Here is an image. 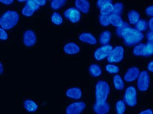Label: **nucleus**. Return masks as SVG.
<instances>
[{
    "label": "nucleus",
    "mask_w": 153,
    "mask_h": 114,
    "mask_svg": "<svg viewBox=\"0 0 153 114\" xmlns=\"http://www.w3.org/2000/svg\"><path fill=\"white\" fill-rule=\"evenodd\" d=\"M86 108V104L83 101H76L70 104L67 107L66 114H81Z\"/></svg>",
    "instance_id": "10"
},
{
    "label": "nucleus",
    "mask_w": 153,
    "mask_h": 114,
    "mask_svg": "<svg viewBox=\"0 0 153 114\" xmlns=\"http://www.w3.org/2000/svg\"><path fill=\"white\" fill-rule=\"evenodd\" d=\"M21 13L22 15L26 17H30L35 13V11L29 7L28 5L26 4L25 7L22 9Z\"/></svg>",
    "instance_id": "31"
},
{
    "label": "nucleus",
    "mask_w": 153,
    "mask_h": 114,
    "mask_svg": "<svg viewBox=\"0 0 153 114\" xmlns=\"http://www.w3.org/2000/svg\"><path fill=\"white\" fill-rule=\"evenodd\" d=\"M35 1L40 7L44 6L47 3V1L45 0H35Z\"/></svg>",
    "instance_id": "39"
},
{
    "label": "nucleus",
    "mask_w": 153,
    "mask_h": 114,
    "mask_svg": "<svg viewBox=\"0 0 153 114\" xmlns=\"http://www.w3.org/2000/svg\"><path fill=\"white\" fill-rule=\"evenodd\" d=\"M64 16L71 22L76 23L80 20L82 14L76 8L71 7L64 11Z\"/></svg>",
    "instance_id": "9"
},
{
    "label": "nucleus",
    "mask_w": 153,
    "mask_h": 114,
    "mask_svg": "<svg viewBox=\"0 0 153 114\" xmlns=\"http://www.w3.org/2000/svg\"><path fill=\"white\" fill-rule=\"evenodd\" d=\"M67 3L65 0H53L50 3L51 8L53 10H57L62 7Z\"/></svg>",
    "instance_id": "27"
},
{
    "label": "nucleus",
    "mask_w": 153,
    "mask_h": 114,
    "mask_svg": "<svg viewBox=\"0 0 153 114\" xmlns=\"http://www.w3.org/2000/svg\"><path fill=\"white\" fill-rule=\"evenodd\" d=\"M110 92V87L105 81L100 80L95 86L96 104H103L107 102V99Z\"/></svg>",
    "instance_id": "3"
},
{
    "label": "nucleus",
    "mask_w": 153,
    "mask_h": 114,
    "mask_svg": "<svg viewBox=\"0 0 153 114\" xmlns=\"http://www.w3.org/2000/svg\"><path fill=\"white\" fill-rule=\"evenodd\" d=\"M148 26L150 28V31H153V18H151L150 20H149V24H148Z\"/></svg>",
    "instance_id": "42"
},
{
    "label": "nucleus",
    "mask_w": 153,
    "mask_h": 114,
    "mask_svg": "<svg viewBox=\"0 0 153 114\" xmlns=\"http://www.w3.org/2000/svg\"><path fill=\"white\" fill-rule=\"evenodd\" d=\"M140 71L139 68L133 66L129 68L124 76V80L126 82H131L138 79Z\"/></svg>",
    "instance_id": "12"
},
{
    "label": "nucleus",
    "mask_w": 153,
    "mask_h": 114,
    "mask_svg": "<svg viewBox=\"0 0 153 114\" xmlns=\"http://www.w3.org/2000/svg\"><path fill=\"white\" fill-rule=\"evenodd\" d=\"M91 75L94 77H97L102 74V70L101 67L97 64H91L88 69Z\"/></svg>",
    "instance_id": "23"
},
{
    "label": "nucleus",
    "mask_w": 153,
    "mask_h": 114,
    "mask_svg": "<svg viewBox=\"0 0 153 114\" xmlns=\"http://www.w3.org/2000/svg\"><path fill=\"white\" fill-rule=\"evenodd\" d=\"M4 70V66H3L2 64L0 62V74H2V73H3Z\"/></svg>",
    "instance_id": "43"
},
{
    "label": "nucleus",
    "mask_w": 153,
    "mask_h": 114,
    "mask_svg": "<svg viewBox=\"0 0 153 114\" xmlns=\"http://www.w3.org/2000/svg\"><path fill=\"white\" fill-rule=\"evenodd\" d=\"M125 54V50L121 46H118L113 48L109 56L107 57V61L109 63H118L121 62Z\"/></svg>",
    "instance_id": "6"
},
{
    "label": "nucleus",
    "mask_w": 153,
    "mask_h": 114,
    "mask_svg": "<svg viewBox=\"0 0 153 114\" xmlns=\"http://www.w3.org/2000/svg\"><path fill=\"white\" fill-rule=\"evenodd\" d=\"M110 0H99L97 2V8L100 9L103 5H105L106 3H107Z\"/></svg>",
    "instance_id": "36"
},
{
    "label": "nucleus",
    "mask_w": 153,
    "mask_h": 114,
    "mask_svg": "<svg viewBox=\"0 0 153 114\" xmlns=\"http://www.w3.org/2000/svg\"><path fill=\"white\" fill-rule=\"evenodd\" d=\"M147 69L150 72H153V62L151 61L147 64Z\"/></svg>",
    "instance_id": "41"
},
{
    "label": "nucleus",
    "mask_w": 153,
    "mask_h": 114,
    "mask_svg": "<svg viewBox=\"0 0 153 114\" xmlns=\"http://www.w3.org/2000/svg\"><path fill=\"white\" fill-rule=\"evenodd\" d=\"M123 4L121 2H117L113 5V11L112 14L120 15L122 13Z\"/></svg>",
    "instance_id": "30"
},
{
    "label": "nucleus",
    "mask_w": 153,
    "mask_h": 114,
    "mask_svg": "<svg viewBox=\"0 0 153 114\" xmlns=\"http://www.w3.org/2000/svg\"><path fill=\"white\" fill-rule=\"evenodd\" d=\"M137 81V87L139 91L145 92L150 86V76L148 71L143 70L140 72Z\"/></svg>",
    "instance_id": "7"
},
{
    "label": "nucleus",
    "mask_w": 153,
    "mask_h": 114,
    "mask_svg": "<svg viewBox=\"0 0 153 114\" xmlns=\"http://www.w3.org/2000/svg\"><path fill=\"white\" fill-rule=\"evenodd\" d=\"M145 12L147 16H153V6L150 5L146 8L145 10Z\"/></svg>",
    "instance_id": "35"
},
{
    "label": "nucleus",
    "mask_w": 153,
    "mask_h": 114,
    "mask_svg": "<svg viewBox=\"0 0 153 114\" xmlns=\"http://www.w3.org/2000/svg\"><path fill=\"white\" fill-rule=\"evenodd\" d=\"M139 114H153V111L152 109H146L142 111Z\"/></svg>",
    "instance_id": "40"
},
{
    "label": "nucleus",
    "mask_w": 153,
    "mask_h": 114,
    "mask_svg": "<svg viewBox=\"0 0 153 114\" xmlns=\"http://www.w3.org/2000/svg\"><path fill=\"white\" fill-rule=\"evenodd\" d=\"M24 107L28 112H35L37 110L39 106L35 101L28 99L24 101Z\"/></svg>",
    "instance_id": "19"
},
{
    "label": "nucleus",
    "mask_w": 153,
    "mask_h": 114,
    "mask_svg": "<svg viewBox=\"0 0 153 114\" xmlns=\"http://www.w3.org/2000/svg\"><path fill=\"white\" fill-rule=\"evenodd\" d=\"M113 47L110 44H107L102 46L95 51L94 57L95 60L100 61L105 58H107L111 52Z\"/></svg>",
    "instance_id": "8"
},
{
    "label": "nucleus",
    "mask_w": 153,
    "mask_h": 114,
    "mask_svg": "<svg viewBox=\"0 0 153 114\" xmlns=\"http://www.w3.org/2000/svg\"><path fill=\"white\" fill-rule=\"evenodd\" d=\"M116 113L117 114H124L126 110L125 103L123 100H119L115 105Z\"/></svg>",
    "instance_id": "26"
},
{
    "label": "nucleus",
    "mask_w": 153,
    "mask_h": 114,
    "mask_svg": "<svg viewBox=\"0 0 153 114\" xmlns=\"http://www.w3.org/2000/svg\"><path fill=\"white\" fill-rule=\"evenodd\" d=\"M147 39L148 40V42H153V31H149L147 34Z\"/></svg>",
    "instance_id": "37"
},
{
    "label": "nucleus",
    "mask_w": 153,
    "mask_h": 114,
    "mask_svg": "<svg viewBox=\"0 0 153 114\" xmlns=\"http://www.w3.org/2000/svg\"><path fill=\"white\" fill-rule=\"evenodd\" d=\"M8 39V34L6 30L0 27V40H7Z\"/></svg>",
    "instance_id": "34"
},
{
    "label": "nucleus",
    "mask_w": 153,
    "mask_h": 114,
    "mask_svg": "<svg viewBox=\"0 0 153 114\" xmlns=\"http://www.w3.org/2000/svg\"><path fill=\"white\" fill-rule=\"evenodd\" d=\"M108 20L110 24L118 28H120L123 26L125 22H123L122 17L118 14H111L108 16Z\"/></svg>",
    "instance_id": "17"
},
{
    "label": "nucleus",
    "mask_w": 153,
    "mask_h": 114,
    "mask_svg": "<svg viewBox=\"0 0 153 114\" xmlns=\"http://www.w3.org/2000/svg\"><path fill=\"white\" fill-rule=\"evenodd\" d=\"M79 39L84 43L91 45H95L97 43V39L95 36L90 32H83L79 36Z\"/></svg>",
    "instance_id": "15"
},
{
    "label": "nucleus",
    "mask_w": 153,
    "mask_h": 114,
    "mask_svg": "<svg viewBox=\"0 0 153 114\" xmlns=\"http://www.w3.org/2000/svg\"><path fill=\"white\" fill-rule=\"evenodd\" d=\"M20 16L15 10H7L0 17V27L5 30L14 28L18 24Z\"/></svg>",
    "instance_id": "2"
},
{
    "label": "nucleus",
    "mask_w": 153,
    "mask_h": 114,
    "mask_svg": "<svg viewBox=\"0 0 153 114\" xmlns=\"http://www.w3.org/2000/svg\"><path fill=\"white\" fill-rule=\"evenodd\" d=\"M113 5L111 1H109L105 5L100 9V14L105 16H109L111 14L113 11Z\"/></svg>",
    "instance_id": "24"
},
{
    "label": "nucleus",
    "mask_w": 153,
    "mask_h": 114,
    "mask_svg": "<svg viewBox=\"0 0 153 114\" xmlns=\"http://www.w3.org/2000/svg\"><path fill=\"white\" fill-rule=\"evenodd\" d=\"M124 102L128 106L135 107L137 104V92L133 86H129L126 89L124 94Z\"/></svg>",
    "instance_id": "5"
},
{
    "label": "nucleus",
    "mask_w": 153,
    "mask_h": 114,
    "mask_svg": "<svg viewBox=\"0 0 153 114\" xmlns=\"http://www.w3.org/2000/svg\"><path fill=\"white\" fill-rule=\"evenodd\" d=\"M132 52L137 57H151L153 54V43H138L135 46Z\"/></svg>",
    "instance_id": "4"
},
{
    "label": "nucleus",
    "mask_w": 153,
    "mask_h": 114,
    "mask_svg": "<svg viewBox=\"0 0 153 114\" xmlns=\"http://www.w3.org/2000/svg\"><path fill=\"white\" fill-rule=\"evenodd\" d=\"M136 29L139 32H142L143 31H145L148 27V24L146 20L143 19H140L138 22L135 24Z\"/></svg>",
    "instance_id": "28"
},
{
    "label": "nucleus",
    "mask_w": 153,
    "mask_h": 114,
    "mask_svg": "<svg viewBox=\"0 0 153 114\" xmlns=\"http://www.w3.org/2000/svg\"><path fill=\"white\" fill-rule=\"evenodd\" d=\"M113 83L115 88L117 90L121 91L125 88V82L123 79L119 74H116L114 76Z\"/></svg>",
    "instance_id": "21"
},
{
    "label": "nucleus",
    "mask_w": 153,
    "mask_h": 114,
    "mask_svg": "<svg viewBox=\"0 0 153 114\" xmlns=\"http://www.w3.org/2000/svg\"><path fill=\"white\" fill-rule=\"evenodd\" d=\"M26 4L28 5L29 7L32 10L34 11L37 10L39 8L40 6L35 1H32V0H29V1H26Z\"/></svg>",
    "instance_id": "33"
},
{
    "label": "nucleus",
    "mask_w": 153,
    "mask_h": 114,
    "mask_svg": "<svg viewBox=\"0 0 153 114\" xmlns=\"http://www.w3.org/2000/svg\"><path fill=\"white\" fill-rule=\"evenodd\" d=\"M37 42V36L33 30L28 29L25 31L23 35V43L24 44L30 47L35 45Z\"/></svg>",
    "instance_id": "11"
},
{
    "label": "nucleus",
    "mask_w": 153,
    "mask_h": 114,
    "mask_svg": "<svg viewBox=\"0 0 153 114\" xmlns=\"http://www.w3.org/2000/svg\"><path fill=\"white\" fill-rule=\"evenodd\" d=\"M51 20L55 25L60 26L63 24V18L62 15L59 13L55 12H53L52 14L51 17Z\"/></svg>",
    "instance_id": "25"
},
{
    "label": "nucleus",
    "mask_w": 153,
    "mask_h": 114,
    "mask_svg": "<svg viewBox=\"0 0 153 114\" xmlns=\"http://www.w3.org/2000/svg\"><path fill=\"white\" fill-rule=\"evenodd\" d=\"M99 22H100V25L103 27H107L110 25L109 20H108V16L100 14L99 17Z\"/></svg>",
    "instance_id": "32"
},
{
    "label": "nucleus",
    "mask_w": 153,
    "mask_h": 114,
    "mask_svg": "<svg viewBox=\"0 0 153 114\" xmlns=\"http://www.w3.org/2000/svg\"><path fill=\"white\" fill-rule=\"evenodd\" d=\"M76 8L83 14H88L90 9V3L87 0H76L75 2Z\"/></svg>",
    "instance_id": "16"
},
{
    "label": "nucleus",
    "mask_w": 153,
    "mask_h": 114,
    "mask_svg": "<svg viewBox=\"0 0 153 114\" xmlns=\"http://www.w3.org/2000/svg\"><path fill=\"white\" fill-rule=\"evenodd\" d=\"M105 71L110 74H117L119 71V68L114 64H108L105 66Z\"/></svg>",
    "instance_id": "29"
},
{
    "label": "nucleus",
    "mask_w": 153,
    "mask_h": 114,
    "mask_svg": "<svg viewBox=\"0 0 153 114\" xmlns=\"http://www.w3.org/2000/svg\"><path fill=\"white\" fill-rule=\"evenodd\" d=\"M65 94L70 99L78 100L81 99L82 96V91L81 89L78 87H72L66 91Z\"/></svg>",
    "instance_id": "14"
},
{
    "label": "nucleus",
    "mask_w": 153,
    "mask_h": 114,
    "mask_svg": "<svg viewBox=\"0 0 153 114\" xmlns=\"http://www.w3.org/2000/svg\"><path fill=\"white\" fill-rule=\"evenodd\" d=\"M116 34L122 38L127 46L136 45L144 38L142 32L130 27L127 22H125L122 27L117 29Z\"/></svg>",
    "instance_id": "1"
},
{
    "label": "nucleus",
    "mask_w": 153,
    "mask_h": 114,
    "mask_svg": "<svg viewBox=\"0 0 153 114\" xmlns=\"http://www.w3.org/2000/svg\"><path fill=\"white\" fill-rule=\"evenodd\" d=\"M14 2V1L13 0H1L0 2H1L2 4L6 5H9L12 4L13 2Z\"/></svg>",
    "instance_id": "38"
},
{
    "label": "nucleus",
    "mask_w": 153,
    "mask_h": 114,
    "mask_svg": "<svg viewBox=\"0 0 153 114\" xmlns=\"http://www.w3.org/2000/svg\"><path fill=\"white\" fill-rule=\"evenodd\" d=\"M110 108V105L107 102L100 105L95 103L93 107L94 111L97 114H107L109 112Z\"/></svg>",
    "instance_id": "18"
},
{
    "label": "nucleus",
    "mask_w": 153,
    "mask_h": 114,
    "mask_svg": "<svg viewBox=\"0 0 153 114\" xmlns=\"http://www.w3.org/2000/svg\"><path fill=\"white\" fill-rule=\"evenodd\" d=\"M111 39V33L110 31L105 30L103 31L99 36V42L104 45L108 44Z\"/></svg>",
    "instance_id": "20"
},
{
    "label": "nucleus",
    "mask_w": 153,
    "mask_h": 114,
    "mask_svg": "<svg viewBox=\"0 0 153 114\" xmlns=\"http://www.w3.org/2000/svg\"><path fill=\"white\" fill-rule=\"evenodd\" d=\"M127 17L128 22L132 25H135L137 22L140 20V14L139 12L135 10H131L129 11Z\"/></svg>",
    "instance_id": "22"
},
{
    "label": "nucleus",
    "mask_w": 153,
    "mask_h": 114,
    "mask_svg": "<svg viewBox=\"0 0 153 114\" xmlns=\"http://www.w3.org/2000/svg\"><path fill=\"white\" fill-rule=\"evenodd\" d=\"M64 52L68 55H75L80 51L79 46L74 42H68L65 44L63 47Z\"/></svg>",
    "instance_id": "13"
}]
</instances>
